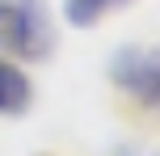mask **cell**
Returning <instances> with one entry per match:
<instances>
[{
    "mask_svg": "<svg viewBox=\"0 0 160 156\" xmlns=\"http://www.w3.org/2000/svg\"><path fill=\"white\" fill-rule=\"evenodd\" d=\"M55 30L42 0H0V47L25 59H47Z\"/></svg>",
    "mask_w": 160,
    "mask_h": 156,
    "instance_id": "cell-1",
    "label": "cell"
},
{
    "mask_svg": "<svg viewBox=\"0 0 160 156\" xmlns=\"http://www.w3.org/2000/svg\"><path fill=\"white\" fill-rule=\"evenodd\" d=\"M110 72H114V80H118L127 93H135L139 101L160 106V51H152V47H127V51L114 55Z\"/></svg>",
    "mask_w": 160,
    "mask_h": 156,
    "instance_id": "cell-2",
    "label": "cell"
},
{
    "mask_svg": "<svg viewBox=\"0 0 160 156\" xmlns=\"http://www.w3.org/2000/svg\"><path fill=\"white\" fill-rule=\"evenodd\" d=\"M30 101V80L13 63H0V114H13Z\"/></svg>",
    "mask_w": 160,
    "mask_h": 156,
    "instance_id": "cell-3",
    "label": "cell"
},
{
    "mask_svg": "<svg viewBox=\"0 0 160 156\" xmlns=\"http://www.w3.org/2000/svg\"><path fill=\"white\" fill-rule=\"evenodd\" d=\"M118 4H127V0H68L63 13H68L72 25H93L97 17H105L110 8H118Z\"/></svg>",
    "mask_w": 160,
    "mask_h": 156,
    "instance_id": "cell-4",
    "label": "cell"
}]
</instances>
